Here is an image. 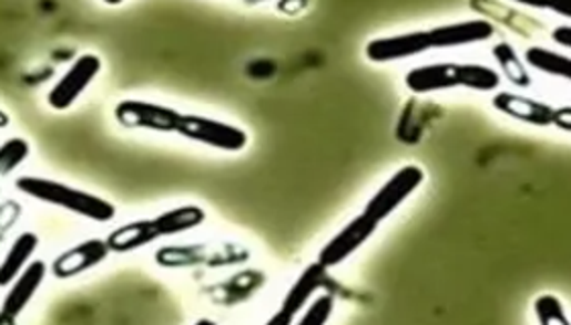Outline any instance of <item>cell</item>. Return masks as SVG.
Returning a JSON list of instances; mask_svg holds the SVG:
<instances>
[{
	"instance_id": "9c48e42d",
	"label": "cell",
	"mask_w": 571,
	"mask_h": 325,
	"mask_svg": "<svg viewBox=\"0 0 571 325\" xmlns=\"http://www.w3.org/2000/svg\"><path fill=\"white\" fill-rule=\"evenodd\" d=\"M109 252L111 251L106 247V240H101V238H90L84 242H78L72 249L55 256V261L51 263V273L55 279H62V281L82 275L90 269L99 266L109 256Z\"/></svg>"
},
{
	"instance_id": "4fadbf2b",
	"label": "cell",
	"mask_w": 571,
	"mask_h": 325,
	"mask_svg": "<svg viewBox=\"0 0 571 325\" xmlns=\"http://www.w3.org/2000/svg\"><path fill=\"white\" fill-rule=\"evenodd\" d=\"M432 50L437 48H457V45H470L480 43L494 35V27L488 21H468V23H457V25L437 27L427 31Z\"/></svg>"
},
{
	"instance_id": "8992f818",
	"label": "cell",
	"mask_w": 571,
	"mask_h": 325,
	"mask_svg": "<svg viewBox=\"0 0 571 325\" xmlns=\"http://www.w3.org/2000/svg\"><path fill=\"white\" fill-rule=\"evenodd\" d=\"M182 114L152 102L123 101L114 108L116 123L125 128H145L155 133H176Z\"/></svg>"
},
{
	"instance_id": "6da1fadb",
	"label": "cell",
	"mask_w": 571,
	"mask_h": 325,
	"mask_svg": "<svg viewBox=\"0 0 571 325\" xmlns=\"http://www.w3.org/2000/svg\"><path fill=\"white\" fill-rule=\"evenodd\" d=\"M206 220V213L198 206H182L167 212L160 213L152 220H137L131 224L121 226L106 238V247L111 252H131L152 244L153 240L162 237H176L198 228Z\"/></svg>"
},
{
	"instance_id": "2e32d148",
	"label": "cell",
	"mask_w": 571,
	"mask_h": 325,
	"mask_svg": "<svg viewBox=\"0 0 571 325\" xmlns=\"http://www.w3.org/2000/svg\"><path fill=\"white\" fill-rule=\"evenodd\" d=\"M325 281H327V269L325 266H320L318 263L306 266L305 273L298 276V281L286 293L282 310L290 313L294 317L300 310H305L308 300L317 293L318 289L325 285Z\"/></svg>"
},
{
	"instance_id": "7a4b0ae2",
	"label": "cell",
	"mask_w": 571,
	"mask_h": 325,
	"mask_svg": "<svg viewBox=\"0 0 571 325\" xmlns=\"http://www.w3.org/2000/svg\"><path fill=\"white\" fill-rule=\"evenodd\" d=\"M14 186L31 200L64 208L68 212L82 216L92 222H111L116 213V208L111 201L102 200L99 196L82 189L70 188L55 179L23 176L14 181Z\"/></svg>"
},
{
	"instance_id": "ac0fdd59",
	"label": "cell",
	"mask_w": 571,
	"mask_h": 325,
	"mask_svg": "<svg viewBox=\"0 0 571 325\" xmlns=\"http://www.w3.org/2000/svg\"><path fill=\"white\" fill-rule=\"evenodd\" d=\"M494 57L498 60V63L502 65L504 74H507L508 80H510L512 84H517V86H521V88L531 86V77L527 74V70L522 67L519 55L514 53V50H512L508 43L496 45Z\"/></svg>"
},
{
	"instance_id": "7c38bea8",
	"label": "cell",
	"mask_w": 571,
	"mask_h": 325,
	"mask_svg": "<svg viewBox=\"0 0 571 325\" xmlns=\"http://www.w3.org/2000/svg\"><path fill=\"white\" fill-rule=\"evenodd\" d=\"M45 275H48V264L43 261H33V263L27 264L26 271L11 283V289L2 301L0 312L17 319L21 313L26 312L31 300L38 295L39 287L45 281Z\"/></svg>"
},
{
	"instance_id": "ba28073f",
	"label": "cell",
	"mask_w": 571,
	"mask_h": 325,
	"mask_svg": "<svg viewBox=\"0 0 571 325\" xmlns=\"http://www.w3.org/2000/svg\"><path fill=\"white\" fill-rule=\"evenodd\" d=\"M376 230H378V222L371 220L368 213L357 216L356 220H351L349 224L345 226L337 237L330 238L329 242L325 244V249L318 254L317 263L325 266L327 271L337 264L345 263L354 252L359 251L369 238L376 234Z\"/></svg>"
},
{
	"instance_id": "3957f363",
	"label": "cell",
	"mask_w": 571,
	"mask_h": 325,
	"mask_svg": "<svg viewBox=\"0 0 571 325\" xmlns=\"http://www.w3.org/2000/svg\"><path fill=\"white\" fill-rule=\"evenodd\" d=\"M408 90L431 94L439 90L470 88L490 92L500 86V75L480 63H432L407 75Z\"/></svg>"
},
{
	"instance_id": "ffe728a7",
	"label": "cell",
	"mask_w": 571,
	"mask_h": 325,
	"mask_svg": "<svg viewBox=\"0 0 571 325\" xmlns=\"http://www.w3.org/2000/svg\"><path fill=\"white\" fill-rule=\"evenodd\" d=\"M534 313L541 325H570L561 301L553 295H543L534 301Z\"/></svg>"
},
{
	"instance_id": "d4e9b609",
	"label": "cell",
	"mask_w": 571,
	"mask_h": 325,
	"mask_svg": "<svg viewBox=\"0 0 571 325\" xmlns=\"http://www.w3.org/2000/svg\"><path fill=\"white\" fill-rule=\"evenodd\" d=\"M0 325H17V319H14V317H9V315H4V313L0 312Z\"/></svg>"
},
{
	"instance_id": "44dd1931",
	"label": "cell",
	"mask_w": 571,
	"mask_h": 325,
	"mask_svg": "<svg viewBox=\"0 0 571 325\" xmlns=\"http://www.w3.org/2000/svg\"><path fill=\"white\" fill-rule=\"evenodd\" d=\"M330 313H333V297L323 295L310 305V310L305 313V317L298 325H327Z\"/></svg>"
},
{
	"instance_id": "cb8c5ba5",
	"label": "cell",
	"mask_w": 571,
	"mask_h": 325,
	"mask_svg": "<svg viewBox=\"0 0 571 325\" xmlns=\"http://www.w3.org/2000/svg\"><path fill=\"white\" fill-rule=\"evenodd\" d=\"M294 317L290 313L284 312V310H279L278 313H274L272 317H269V322L266 325H293Z\"/></svg>"
},
{
	"instance_id": "5bb4252c",
	"label": "cell",
	"mask_w": 571,
	"mask_h": 325,
	"mask_svg": "<svg viewBox=\"0 0 571 325\" xmlns=\"http://www.w3.org/2000/svg\"><path fill=\"white\" fill-rule=\"evenodd\" d=\"M494 106L500 113L508 114V116L522 120V123H529V125H553V113L555 111L551 106L531 101V98H522V96H517V94L502 92V94L496 96Z\"/></svg>"
},
{
	"instance_id": "484cf974",
	"label": "cell",
	"mask_w": 571,
	"mask_h": 325,
	"mask_svg": "<svg viewBox=\"0 0 571 325\" xmlns=\"http://www.w3.org/2000/svg\"><path fill=\"white\" fill-rule=\"evenodd\" d=\"M194 325H216L213 319H198Z\"/></svg>"
},
{
	"instance_id": "30bf717a",
	"label": "cell",
	"mask_w": 571,
	"mask_h": 325,
	"mask_svg": "<svg viewBox=\"0 0 571 325\" xmlns=\"http://www.w3.org/2000/svg\"><path fill=\"white\" fill-rule=\"evenodd\" d=\"M237 254H231L228 247H213V244H191V247H170L155 254V261L167 269L179 266H221V264L237 263Z\"/></svg>"
},
{
	"instance_id": "5b68a950",
	"label": "cell",
	"mask_w": 571,
	"mask_h": 325,
	"mask_svg": "<svg viewBox=\"0 0 571 325\" xmlns=\"http://www.w3.org/2000/svg\"><path fill=\"white\" fill-rule=\"evenodd\" d=\"M176 133H180L182 137L196 140V143H203L215 149L228 150V153H237V150L245 149V145H247V135L242 128L211 120L204 116H196V114H182Z\"/></svg>"
},
{
	"instance_id": "8fae6325",
	"label": "cell",
	"mask_w": 571,
	"mask_h": 325,
	"mask_svg": "<svg viewBox=\"0 0 571 325\" xmlns=\"http://www.w3.org/2000/svg\"><path fill=\"white\" fill-rule=\"evenodd\" d=\"M431 50L429 33L417 31V33H407V35H396V38L374 39L368 43L366 55H368L369 62L386 63L407 60V57Z\"/></svg>"
},
{
	"instance_id": "7402d4cb",
	"label": "cell",
	"mask_w": 571,
	"mask_h": 325,
	"mask_svg": "<svg viewBox=\"0 0 571 325\" xmlns=\"http://www.w3.org/2000/svg\"><path fill=\"white\" fill-rule=\"evenodd\" d=\"M553 125L559 126L561 130H570L571 128V108H559V111H555L553 113Z\"/></svg>"
},
{
	"instance_id": "52a82bcc",
	"label": "cell",
	"mask_w": 571,
	"mask_h": 325,
	"mask_svg": "<svg viewBox=\"0 0 571 325\" xmlns=\"http://www.w3.org/2000/svg\"><path fill=\"white\" fill-rule=\"evenodd\" d=\"M102 63L96 55H80L48 94V104L53 111H68L86 92L94 77L101 74Z\"/></svg>"
},
{
	"instance_id": "277c9868",
	"label": "cell",
	"mask_w": 571,
	"mask_h": 325,
	"mask_svg": "<svg viewBox=\"0 0 571 325\" xmlns=\"http://www.w3.org/2000/svg\"><path fill=\"white\" fill-rule=\"evenodd\" d=\"M422 181H425V171L417 165H407V167L398 169L381 186L380 191L368 201L364 213H368L371 220H376L380 224L381 220L392 216L398 210V206L405 203L420 188Z\"/></svg>"
},
{
	"instance_id": "d6986e66",
	"label": "cell",
	"mask_w": 571,
	"mask_h": 325,
	"mask_svg": "<svg viewBox=\"0 0 571 325\" xmlns=\"http://www.w3.org/2000/svg\"><path fill=\"white\" fill-rule=\"evenodd\" d=\"M29 143L26 138L14 137L9 138L7 143H2L0 147V177L13 174L14 169L26 161L29 157Z\"/></svg>"
},
{
	"instance_id": "9a60e30c",
	"label": "cell",
	"mask_w": 571,
	"mask_h": 325,
	"mask_svg": "<svg viewBox=\"0 0 571 325\" xmlns=\"http://www.w3.org/2000/svg\"><path fill=\"white\" fill-rule=\"evenodd\" d=\"M38 247L39 238L33 232H23L17 237L7 256L0 261V287H9L26 271Z\"/></svg>"
},
{
	"instance_id": "e0dca14e",
	"label": "cell",
	"mask_w": 571,
	"mask_h": 325,
	"mask_svg": "<svg viewBox=\"0 0 571 325\" xmlns=\"http://www.w3.org/2000/svg\"><path fill=\"white\" fill-rule=\"evenodd\" d=\"M524 60L529 65H533L534 70L545 72V74L558 75L568 80L571 75L570 57L559 55L553 51L543 50V48H531L524 53Z\"/></svg>"
},
{
	"instance_id": "603a6c76",
	"label": "cell",
	"mask_w": 571,
	"mask_h": 325,
	"mask_svg": "<svg viewBox=\"0 0 571 325\" xmlns=\"http://www.w3.org/2000/svg\"><path fill=\"white\" fill-rule=\"evenodd\" d=\"M553 39L558 41L559 45L563 48H570L571 45V29L570 27H559L553 31Z\"/></svg>"
}]
</instances>
